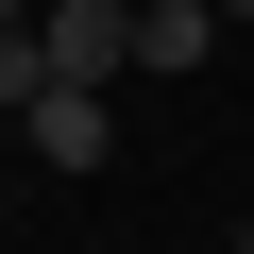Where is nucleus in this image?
<instances>
[{"label":"nucleus","mask_w":254,"mask_h":254,"mask_svg":"<svg viewBox=\"0 0 254 254\" xmlns=\"http://www.w3.org/2000/svg\"><path fill=\"white\" fill-rule=\"evenodd\" d=\"M51 85H119V68H136V0H51Z\"/></svg>","instance_id":"nucleus-1"},{"label":"nucleus","mask_w":254,"mask_h":254,"mask_svg":"<svg viewBox=\"0 0 254 254\" xmlns=\"http://www.w3.org/2000/svg\"><path fill=\"white\" fill-rule=\"evenodd\" d=\"M17 136H34V170H102V85H34Z\"/></svg>","instance_id":"nucleus-2"},{"label":"nucleus","mask_w":254,"mask_h":254,"mask_svg":"<svg viewBox=\"0 0 254 254\" xmlns=\"http://www.w3.org/2000/svg\"><path fill=\"white\" fill-rule=\"evenodd\" d=\"M220 34H237L220 0H136V68H153V85H170V68H203Z\"/></svg>","instance_id":"nucleus-3"},{"label":"nucleus","mask_w":254,"mask_h":254,"mask_svg":"<svg viewBox=\"0 0 254 254\" xmlns=\"http://www.w3.org/2000/svg\"><path fill=\"white\" fill-rule=\"evenodd\" d=\"M34 85H51V34H34V0H0V119H17Z\"/></svg>","instance_id":"nucleus-4"},{"label":"nucleus","mask_w":254,"mask_h":254,"mask_svg":"<svg viewBox=\"0 0 254 254\" xmlns=\"http://www.w3.org/2000/svg\"><path fill=\"white\" fill-rule=\"evenodd\" d=\"M220 17H237V34H254V0H220Z\"/></svg>","instance_id":"nucleus-5"},{"label":"nucleus","mask_w":254,"mask_h":254,"mask_svg":"<svg viewBox=\"0 0 254 254\" xmlns=\"http://www.w3.org/2000/svg\"><path fill=\"white\" fill-rule=\"evenodd\" d=\"M85 254H119V237H85Z\"/></svg>","instance_id":"nucleus-6"},{"label":"nucleus","mask_w":254,"mask_h":254,"mask_svg":"<svg viewBox=\"0 0 254 254\" xmlns=\"http://www.w3.org/2000/svg\"><path fill=\"white\" fill-rule=\"evenodd\" d=\"M237 254H254V220H237Z\"/></svg>","instance_id":"nucleus-7"}]
</instances>
